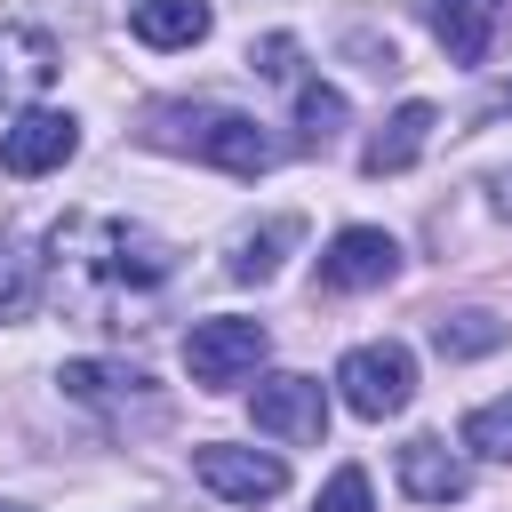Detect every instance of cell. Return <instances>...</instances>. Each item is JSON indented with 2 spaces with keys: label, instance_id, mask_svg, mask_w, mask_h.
<instances>
[{
  "label": "cell",
  "instance_id": "15",
  "mask_svg": "<svg viewBox=\"0 0 512 512\" xmlns=\"http://www.w3.org/2000/svg\"><path fill=\"white\" fill-rule=\"evenodd\" d=\"M496 344H504V320L480 312V304L432 320V352H440V360H480V352H496Z\"/></svg>",
  "mask_w": 512,
  "mask_h": 512
},
{
  "label": "cell",
  "instance_id": "10",
  "mask_svg": "<svg viewBox=\"0 0 512 512\" xmlns=\"http://www.w3.org/2000/svg\"><path fill=\"white\" fill-rule=\"evenodd\" d=\"M400 488H408L416 504H456V496L472 488V472H464V456H456L448 440L416 432V440L400 448Z\"/></svg>",
  "mask_w": 512,
  "mask_h": 512
},
{
  "label": "cell",
  "instance_id": "14",
  "mask_svg": "<svg viewBox=\"0 0 512 512\" xmlns=\"http://www.w3.org/2000/svg\"><path fill=\"white\" fill-rule=\"evenodd\" d=\"M64 400H80V408H128L136 392H144V376L136 368H120V360H64Z\"/></svg>",
  "mask_w": 512,
  "mask_h": 512
},
{
  "label": "cell",
  "instance_id": "4",
  "mask_svg": "<svg viewBox=\"0 0 512 512\" xmlns=\"http://www.w3.org/2000/svg\"><path fill=\"white\" fill-rule=\"evenodd\" d=\"M192 480H200L208 496H224V504H272V496L288 488V464H280L272 448L208 440V448H192Z\"/></svg>",
  "mask_w": 512,
  "mask_h": 512
},
{
  "label": "cell",
  "instance_id": "12",
  "mask_svg": "<svg viewBox=\"0 0 512 512\" xmlns=\"http://www.w3.org/2000/svg\"><path fill=\"white\" fill-rule=\"evenodd\" d=\"M56 80V40L32 24H0V104H24Z\"/></svg>",
  "mask_w": 512,
  "mask_h": 512
},
{
  "label": "cell",
  "instance_id": "19",
  "mask_svg": "<svg viewBox=\"0 0 512 512\" xmlns=\"http://www.w3.org/2000/svg\"><path fill=\"white\" fill-rule=\"evenodd\" d=\"M40 296V256H24L16 240H0V320H24Z\"/></svg>",
  "mask_w": 512,
  "mask_h": 512
},
{
  "label": "cell",
  "instance_id": "22",
  "mask_svg": "<svg viewBox=\"0 0 512 512\" xmlns=\"http://www.w3.org/2000/svg\"><path fill=\"white\" fill-rule=\"evenodd\" d=\"M504 112H512V80H504V88H488V96H480V112H472V120H504Z\"/></svg>",
  "mask_w": 512,
  "mask_h": 512
},
{
  "label": "cell",
  "instance_id": "2",
  "mask_svg": "<svg viewBox=\"0 0 512 512\" xmlns=\"http://www.w3.org/2000/svg\"><path fill=\"white\" fill-rule=\"evenodd\" d=\"M336 392H344V408L352 416H368V424H384V416H400L408 408V392H416V360H408V344H352L344 360H336Z\"/></svg>",
  "mask_w": 512,
  "mask_h": 512
},
{
  "label": "cell",
  "instance_id": "8",
  "mask_svg": "<svg viewBox=\"0 0 512 512\" xmlns=\"http://www.w3.org/2000/svg\"><path fill=\"white\" fill-rule=\"evenodd\" d=\"M424 24L448 48V64H488L512 32V0H424Z\"/></svg>",
  "mask_w": 512,
  "mask_h": 512
},
{
  "label": "cell",
  "instance_id": "6",
  "mask_svg": "<svg viewBox=\"0 0 512 512\" xmlns=\"http://www.w3.org/2000/svg\"><path fill=\"white\" fill-rule=\"evenodd\" d=\"M80 152V120L72 112H48V104H24L8 128H0V168L8 176H48Z\"/></svg>",
  "mask_w": 512,
  "mask_h": 512
},
{
  "label": "cell",
  "instance_id": "3",
  "mask_svg": "<svg viewBox=\"0 0 512 512\" xmlns=\"http://www.w3.org/2000/svg\"><path fill=\"white\" fill-rule=\"evenodd\" d=\"M264 352H272L264 320H232V312L192 320V336H184V368H192V384H208V392H232L240 376H256Z\"/></svg>",
  "mask_w": 512,
  "mask_h": 512
},
{
  "label": "cell",
  "instance_id": "18",
  "mask_svg": "<svg viewBox=\"0 0 512 512\" xmlns=\"http://www.w3.org/2000/svg\"><path fill=\"white\" fill-rule=\"evenodd\" d=\"M464 448H472V456L512 464V392H504V400H480V408L464 416Z\"/></svg>",
  "mask_w": 512,
  "mask_h": 512
},
{
  "label": "cell",
  "instance_id": "13",
  "mask_svg": "<svg viewBox=\"0 0 512 512\" xmlns=\"http://www.w3.org/2000/svg\"><path fill=\"white\" fill-rule=\"evenodd\" d=\"M208 0H136L128 8V32L144 40V48H192V40H208Z\"/></svg>",
  "mask_w": 512,
  "mask_h": 512
},
{
  "label": "cell",
  "instance_id": "11",
  "mask_svg": "<svg viewBox=\"0 0 512 512\" xmlns=\"http://www.w3.org/2000/svg\"><path fill=\"white\" fill-rule=\"evenodd\" d=\"M432 128H440V112L424 104V96H408L376 136H368V152H360V168L368 176H400V168H416V152L432 144Z\"/></svg>",
  "mask_w": 512,
  "mask_h": 512
},
{
  "label": "cell",
  "instance_id": "20",
  "mask_svg": "<svg viewBox=\"0 0 512 512\" xmlns=\"http://www.w3.org/2000/svg\"><path fill=\"white\" fill-rule=\"evenodd\" d=\"M312 512H376V496H368V472H360V464L328 472V488H320V504H312Z\"/></svg>",
  "mask_w": 512,
  "mask_h": 512
},
{
  "label": "cell",
  "instance_id": "7",
  "mask_svg": "<svg viewBox=\"0 0 512 512\" xmlns=\"http://www.w3.org/2000/svg\"><path fill=\"white\" fill-rule=\"evenodd\" d=\"M400 272V240L376 232V224H344L328 248H320V288L336 296H360V288H384Z\"/></svg>",
  "mask_w": 512,
  "mask_h": 512
},
{
  "label": "cell",
  "instance_id": "24",
  "mask_svg": "<svg viewBox=\"0 0 512 512\" xmlns=\"http://www.w3.org/2000/svg\"><path fill=\"white\" fill-rule=\"evenodd\" d=\"M0 512H32V504H0Z\"/></svg>",
  "mask_w": 512,
  "mask_h": 512
},
{
  "label": "cell",
  "instance_id": "1",
  "mask_svg": "<svg viewBox=\"0 0 512 512\" xmlns=\"http://www.w3.org/2000/svg\"><path fill=\"white\" fill-rule=\"evenodd\" d=\"M144 144L160 152H192L224 176H264L280 160V144L248 120V112H224V104H152L144 112Z\"/></svg>",
  "mask_w": 512,
  "mask_h": 512
},
{
  "label": "cell",
  "instance_id": "5",
  "mask_svg": "<svg viewBox=\"0 0 512 512\" xmlns=\"http://www.w3.org/2000/svg\"><path fill=\"white\" fill-rule=\"evenodd\" d=\"M248 416H256L264 440L312 448V440L328 432V392H320V376H264V384L248 392Z\"/></svg>",
  "mask_w": 512,
  "mask_h": 512
},
{
  "label": "cell",
  "instance_id": "16",
  "mask_svg": "<svg viewBox=\"0 0 512 512\" xmlns=\"http://www.w3.org/2000/svg\"><path fill=\"white\" fill-rule=\"evenodd\" d=\"M336 136H344V96L320 88V80H304V88H296V144H304V152H328Z\"/></svg>",
  "mask_w": 512,
  "mask_h": 512
},
{
  "label": "cell",
  "instance_id": "21",
  "mask_svg": "<svg viewBox=\"0 0 512 512\" xmlns=\"http://www.w3.org/2000/svg\"><path fill=\"white\" fill-rule=\"evenodd\" d=\"M248 72H264V80H296V40H288V32H264V40L248 48Z\"/></svg>",
  "mask_w": 512,
  "mask_h": 512
},
{
  "label": "cell",
  "instance_id": "9",
  "mask_svg": "<svg viewBox=\"0 0 512 512\" xmlns=\"http://www.w3.org/2000/svg\"><path fill=\"white\" fill-rule=\"evenodd\" d=\"M96 272H104V280L152 288V280L176 272V256H168V240H152L144 224H96Z\"/></svg>",
  "mask_w": 512,
  "mask_h": 512
},
{
  "label": "cell",
  "instance_id": "17",
  "mask_svg": "<svg viewBox=\"0 0 512 512\" xmlns=\"http://www.w3.org/2000/svg\"><path fill=\"white\" fill-rule=\"evenodd\" d=\"M296 232H304L296 216H272L264 232H248V240L232 248V280H272V272H280V248H288Z\"/></svg>",
  "mask_w": 512,
  "mask_h": 512
},
{
  "label": "cell",
  "instance_id": "23",
  "mask_svg": "<svg viewBox=\"0 0 512 512\" xmlns=\"http://www.w3.org/2000/svg\"><path fill=\"white\" fill-rule=\"evenodd\" d=\"M488 192H496V216H512V168H504V176H496Z\"/></svg>",
  "mask_w": 512,
  "mask_h": 512
}]
</instances>
